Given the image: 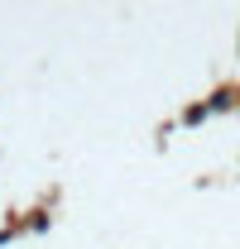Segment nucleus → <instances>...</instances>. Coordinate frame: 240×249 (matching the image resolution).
<instances>
[{
    "label": "nucleus",
    "mask_w": 240,
    "mask_h": 249,
    "mask_svg": "<svg viewBox=\"0 0 240 249\" xmlns=\"http://www.w3.org/2000/svg\"><path fill=\"white\" fill-rule=\"evenodd\" d=\"M207 106H211V110H231V106H236V91H231V87H221V91L211 96Z\"/></svg>",
    "instance_id": "obj_2"
},
{
    "label": "nucleus",
    "mask_w": 240,
    "mask_h": 249,
    "mask_svg": "<svg viewBox=\"0 0 240 249\" xmlns=\"http://www.w3.org/2000/svg\"><path fill=\"white\" fill-rule=\"evenodd\" d=\"M207 115H211V106H207V101H197V106H187V110H182V124H202Z\"/></svg>",
    "instance_id": "obj_1"
}]
</instances>
